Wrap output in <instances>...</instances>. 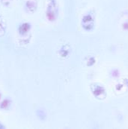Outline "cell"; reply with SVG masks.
Segmentation results:
<instances>
[{
	"label": "cell",
	"instance_id": "cell-1",
	"mask_svg": "<svg viewBox=\"0 0 128 129\" xmlns=\"http://www.w3.org/2000/svg\"><path fill=\"white\" fill-rule=\"evenodd\" d=\"M9 106H10V101L8 100V99H5V100H4V101H2V103L1 104L0 107H1L2 109L6 110V109H8V108L9 107Z\"/></svg>",
	"mask_w": 128,
	"mask_h": 129
},
{
	"label": "cell",
	"instance_id": "cell-2",
	"mask_svg": "<svg viewBox=\"0 0 128 129\" xmlns=\"http://www.w3.org/2000/svg\"><path fill=\"white\" fill-rule=\"evenodd\" d=\"M0 98H1V94H0Z\"/></svg>",
	"mask_w": 128,
	"mask_h": 129
}]
</instances>
